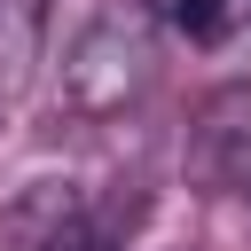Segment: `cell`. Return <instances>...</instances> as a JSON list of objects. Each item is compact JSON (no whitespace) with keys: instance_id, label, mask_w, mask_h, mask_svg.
I'll use <instances>...</instances> for the list:
<instances>
[{"instance_id":"2","label":"cell","mask_w":251,"mask_h":251,"mask_svg":"<svg viewBox=\"0 0 251 251\" xmlns=\"http://www.w3.org/2000/svg\"><path fill=\"white\" fill-rule=\"evenodd\" d=\"M39 251H110V235H102L94 220H63V227H55Z\"/></svg>"},{"instance_id":"1","label":"cell","mask_w":251,"mask_h":251,"mask_svg":"<svg viewBox=\"0 0 251 251\" xmlns=\"http://www.w3.org/2000/svg\"><path fill=\"white\" fill-rule=\"evenodd\" d=\"M141 63H149L141 24H133V16H102V24L78 39V55L63 63V94H71L78 110H110V102H126V86L141 78Z\"/></svg>"}]
</instances>
